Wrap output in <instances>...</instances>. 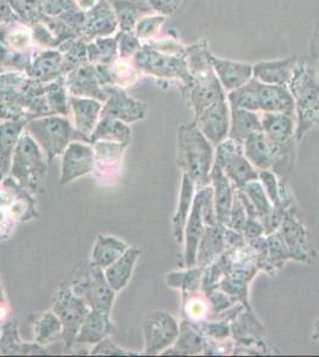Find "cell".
I'll return each instance as SVG.
<instances>
[{"mask_svg":"<svg viewBox=\"0 0 319 357\" xmlns=\"http://www.w3.org/2000/svg\"><path fill=\"white\" fill-rule=\"evenodd\" d=\"M214 151L197 123L184 124L178 132V166L194 181L197 190L210 183Z\"/></svg>","mask_w":319,"mask_h":357,"instance_id":"obj_2","label":"cell"},{"mask_svg":"<svg viewBox=\"0 0 319 357\" xmlns=\"http://www.w3.org/2000/svg\"><path fill=\"white\" fill-rule=\"evenodd\" d=\"M20 355H49V350L45 348V345H40L35 342V343H22L20 345Z\"/></svg>","mask_w":319,"mask_h":357,"instance_id":"obj_58","label":"cell"},{"mask_svg":"<svg viewBox=\"0 0 319 357\" xmlns=\"http://www.w3.org/2000/svg\"><path fill=\"white\" fill-rule=\"evenodd\" d=\"M154 13L162 16H174L181 11L187 0H146Z\"/></svg>","mask_w":319,"mask_h":357,"instance_id":"obj_52","label":"cell"},{"mask_svg":"<svg viewBox=\"0 0 319 357\" xmlns=\"http://www.w3.org/2000/svg\"><path fill=\"white\" fill-rule=\"evenodd\" d=\"M142 329L144 333V355L154 356L177 342L180 326L170 312L156 310L147 314Z\"/></svg>","mask_w":319,"mask_h":357,"instance_id":"obj_9","label":"cell"},{"mask_svg":"<svg viewBox=\"0 0 319 357\" xmlns=\"http://www.w3.org/2000/svg\"><path fill=\"white\" fill-rule=\"evenodd\" d=\"M313 338L318 340L319 338V319L315 325V331H313Z\"/></svg>","mask_w":319,"mask_h":357,"instance_id":"obj_60","label":"cell"},{"mask_svg":"<svg viewBox=\"0 0 319 357\" xmlns=\"http://www.w3.org/2000/svg\"><path fill=\"white\" fill-rule=\"evenodd\" d=\"M246 220H248V217H246L244 205H243L242 200L239 199L237 193L235 192L229 227L234 229L235 231H243V229L246 227Z\"/></svg>","mask_w":319,"mask_h":357,"instance_id":"obj_55","label":"cell"},{"mask_svg":"<svg viewBox=\"0 0 319 357\" xmlns=\"http://www.w3.org/2000/svg\"><path fill=\"white\" fill-rule=\"evenodd\" d=\"M316 123H317V124H318V126H319V114H318V117H317V119H316Z\"/></svg>","mask_w":319,"mask_h":357,"instance_id":"obj_63","label":"cell"},{"mask_svg":"<svg viewBox=\"0 0 319 357\" xmlns=\"http://www.w3.org/2000/svg\"><path fill=\"white\" fill-rule=\"evenodd\" d=\"M25 131L36 141L48 163L64 154L75 134L73 124L69 122L68 118L60 114H45L33 118L27 123Z\"/></svg>","mask_w":319,"mask_h":357,"instance_id":"obj_7","label":"cell"},{"mask_svg":"<svg viewBox=\"0 0 319 357\" xmlns=\"http://www.w3.org/2000/svg\"><path fill=\"white\" fill-rule=\"evenodd\" d=\"M232 331L235 340L243 345L260 344L259 338L265 333V330L251 310L235 316Z\"/></svg>","mask_w":319,"mask_h":357,"instance_id":"obj_37","label":"cell"},{"mask_svg":"<svg viewBox=\"0 0 319 357\" xmlns=\"http://www.w3.org/2000/svg\"><path fill=\"white\" fill-rule=\"evenodd\" d=\"M133 62L141 74L156 79L179 80L187 89L193 85V77L187 66L186 48L174 40H153L142 45Z\"/></svg>","mask_w":319,"mask_h":357,"instance_id":"obj_1","label":"cell"},{"mask_svg":"<svg viewBox=\"0 0 319 357\" xmlns=\"http://www.w3.org/2000/svg\"><path fill=\"white\" fill-rule=\"evenodd\" d=\"M231 109H243V110L259 111V102L256 94V80L251 77L249 82L239 89L231 91L228 96Z\"/></svg>","mask_w":319,"mask_h":357,"instance_id":"obj_40","label":"cell"},{"mask_svg":"<svg viewBox=\"0 0 319 357\" xmlns=\"http://www.w3.org/2000/svg\"><path fill=\"white\" fill-rule=\"evenodd\" d=\"M74 4L81 13H87L89 10L94 8L99 0H73Z\"/></svg>","mask_w":319,"mask_h":357,"instance_id":"obj_59","label":"cell"},{"mask_svg":"<svg viewBox=\"0 0 319 357\" xmlns=\"http://www.w3.org/2000/svg\"><path fill=\"white\" fill-rule=\"evenodd\" d=\"M11 317H13V311L5 296L4 289L0 286V326L11 321L13 319Z\"/></svg>","mask_w":319,"mask_h":357,"instance_id":"obj_57","label":"cell"},{"mask_svg":"<svg viewBox=\"0 0 319 357\" xmlns=\"http://www.w3.org/2000/svg\"><path fill=\"white\" fill-rule=\"evenodd\" d=\"M25 72L29 77L40 82L57 80L64 72L62 53L57 49H45L34 57L33 61L30 62Z\"/></svg>","mask_w":319,"mask_h":357,"instance_id":"obj_26","label":"cell"},{"mask_svg":"<svg viewBox=\"0 0 319 357\" xmlns=\"http://www.w3.org/2000/svg\"><path fill=\"white\" fill-rule=\"evenodd\" d=\"M0 333H1V326H0Z\"/></svg>","mask_w":319,"mask_h":357,"instance_id":"obj_64","label":"cell"},{"mask_svg":"<svg viewBox=\"0 0 319 357\" xmlns=\"http://www.w3.org/2000/svg\"><path fill=\"white\" fill-rule=\"evenodd\" d=\"M167 21L166 16H162L158 13H154V15H144L142 16L133 28V33L135 36L138 37L140 41H153L158 37L160 30H161L162 25L165 24Z\"/></svg>","mask_w":319,"mask_h":357,"instance_id":"obj_41","label":"cell"},{"mask_svg":"<svg viewBox=\"0 0 319 357\" xmlns=\"http://www.w3.org/2000/svg\"><path fill=\"white\" fill-rule=\"evenodd\" d=\"M98 77L104 86H116L126 89L141 77V72L133 65V60L118 57L110 65L96 66Z\"/></svg>","mask_w":319,"mask_h":357,"instance_id":"obj_23","label":"cell"},{"mask_svg":"<svg viewBox=\"0 0 319 357\" xmlns=\"http://www.w3.org/2000/svg\"><path fill=\"white\" fill-rule=\"evenodd\" d=\"M202 195L198 191L194 195L193 205L191 210L190 217L187 220L185 227V264L187 267H194L197 264V252H198L199 243L204 234V220L202 213Z\"/></svg>","mask_w":319,"mask_h":357,"instance_id":"obj_24","label":"cell"},{"mask_svg":"<svg viewBox=\"0 0 319 357\" xmlns=\"http://www.w3.org/2000/svg\"><path fill=\"white\" fill-rule=\"evenodd\" d=\"M263 134L273 146L274 156L283 151H293V128L292 116L274 112H265L261 118Z\"/></svg>","mask_w":319,"mask_h":357,"instance_id":"obj_18","label":"cell"},{"mask_svg":"<svg viewBox=\"0 0 319 357\" xmlns=\"http://www.w3.org/2000/svg\"><path fill=\"white\" fill-rule=\"evenodd\" d=\"M33 41V31L27 25H13L6 31V45L17 53L28 50Z\"/></svg>","mask_w":319,"mask_h":357,"instance_id":"obj_47","label":"cell"},{"mask_svg":"<svg viewBox=\"0 0 319 357\" xmlns=\"http://www.w3.org/2000/svg\"><path fill=\"white\" fill-rule=\"evenodd\" d=\"M239 190H242L246 193V197L251 199V203L256 208V211L259 213L260 220L265 222L267 217L273 212L274 207H272L269 200L267 199L262 185L258 183L256 180H253L251 183H246Z\"/></svg>","mask_w":319,"mask_h":357,"instance_id":"obj_43","label":"cell"},{"mask_svg":"<svg viewBox=\"0 0 319 357\" xmlns=\"http://www.w3.org/2000/svg\"><path fill=\"white\" fill-rule=\"evenodd\" d=\"M68 98L65 84L57 85V82L55 80L52 85L45 87V102L53 114L65 116V117L71 114Z\"/></svg>","mask_w":319,"mask_h":357,"instance_id":"obj_44","label":"cell"},{"mask_svg":"<svg viewBox=\"0 0 319 357\" xmlns=\"http://www.w3.org/2000/svg\"><path fill=\"white\" fill-rule=\"evenodd\" d=\"M210 178L214 183V210H216L217 220L223 225L229 227L235 186L231 185L229 178L223 173L222 168L216 162L211 169Z\"/></svg>","mask_w":319,"mask_h":357,"instance_id":"obj_22","label":"cell"},{"mask_svg":"<svg viewBox=\"0 0 319 357\" xmlns=\"http://www.w3.org/2000/svg\"><path fill=\"white\" fill-rule=\"evenodd\" d=\"M210 60L221 85L229 92L239 89L253 77V65L251 63L224 60L212 54H210Z\"/></svg>","mask_w":319,"mask_h":357,"instance_id":"obj_21","label":"cell"},{"mask_svg":"<svg viewBox=\"0 0 319 357\" xmlns=\"http://www.w3.org/2000/svg\"><path fill=\"white\" fill-rule=\"evenodd\" d=\"M288 89L298 114L295 134L299 139L315 124L319 114V77L310 57H299Z\"/></svg>","mask_w":319,"mask_h":357,"instance_id":"obj_3","label":"cell"},{"mask_svg":"<svg viewBox=\"0 0 319 357\" xmlns=\"http://www.w3.org/2000/svg\"><path fill=\"white\" fill-rule=\"evenodd\" d=\"M96 158L92 144L89 142H72L62 154L61 165V185L65 186L74 180L94 172Z\"/></svg>","mask_w":319,"mask_h":357,"instance_id":"obj_14","label":"cell"},{"mask_svg":"<svg viewBox=\"0 0 319 357\" xmlns=\"http://www.w3.org/2000/svg\"><path fill=\"white\" fill-rule=\"evenodd\" d=\"M225 227L221 223L207 225L197 252V264L207 267L225 249Z\"/></svg>","mask_w":319,"mask_h":357,"instance_id":"obj_29","label":"cell"},{"mask_svg":"<svg viewBox=\"0 0 319 357\" xmlns=\"http://www.w3.org/2000/svg\"><path fill=\"white\" fill-rule=\"evenodd\" d=\"M114 330L111 314L101 312L98 310H91L81 325L77 333L75 343L77 344L96 345L109 337Z\"/></svg>","mask_w":319,"mask_h":357,"instance_id":"obj_25","label":"cell"},{"mask_svg":"<svg viewBox=\"0 0 319 357\" xmlns=\"http://www.w3.org/2000/svg\"><path fill=\"white\" fill-rule=\"evenodd\" d=\"M27 123L28 119L0 123V171L5 175L10 174L13 153Z\"/></svg>","mask_w":319,"mask_h":357,"instance_id":"obj_28","label":"cell"},{"mask_svg":"<svg viewBox=\"0 0 319 357\" xmlns=\"http://www.w3.org/2000/svg\"><path fill=\"white\" fill-rule=\"evenodd\" d=\"M61 52V50H60ZM64 56V72L71 70L89 63L87 60V43L82 40H77L68 45L65 52H61Z\"/></svg>","mask_w":319,"mask_h":357,"instance_id":"obj_46","label":"cell"},{"mask_svg":"<svg viewBox=\"0 0 319 357\" xmlns=\"http://www.w3.org/2000/svg\"><path fill=\"white\" fill-rule=\"evenodd\" d=\"M107 99L103 104L101 116L116 118L126 124L138 122L147 117L148 105L129 97L124 89L105 86Z\"/></svg>","mask_w":319,"mask_h":357,"instance_id":"obj_13","label":"cell"},{"mask_svg":"<svg viewBox=\"0 0 319 357\" xmlns=\"http://www.w3.org/2000/svg\"><path fill=\"white\" fill-rule=\"evenodd\" d=\"M202 279V269L191 267L187 272L172 273L167 275V282L174 289H181L182 294L198 292L199 281Z\"/></svg>","mask_w":319,"mask_h":357,"instance_id":"obj_42","label":"cell"},{"mask_svg":"<svg viewBox=\"0 0 319 357\" xmlns=\"http://www.w3.org/2000/svg\"><path fill=\"white\" fill-rule=\"evenodd\" d=\"M194 190H195V185L193 180L188 175H182V186L178 210L173 217L174 238L178 243H181L185 237V227L193 205Z\"/></svg>","mask_w":319,"mask_h":357,"instance_id":"obj_33","label":"cell"},{"mask_svg":"<svg viewBox=\"0 0 319 357\" xmlns=\"http://www.w3.org/2000/svg\"><path fill=\"white\" fill-rule=\"evenodd\" d=\"M243 153L249 162L262 171L273 167L274 151L263 131L254 132L246 138L243 142Z\"/></svg>","mask_w":319,"mask_h":357,"instance_id":"obj_30","label":"cell"},{"mask_svg":"<svg viewBox=\"0 0 319 357\" xmlns=\"http://www.w3.org/2000/svg\"><path fill=\"white\" fill-rule=\"evenodd\" d=\"M89 355L92 356H136L138 354L123 349L114 342L111 341L109 337H106L103 341L96 344L94 349L91 350Z\"/></svg>","mask_w":319,"mask_h":357,"instance_id":"obj_51","label":"cell"},{"mask_svg":"<svg viewBox=\"0 0 319 357\" xmlns=\"http://www.w3.org/2000/svg\"><path fill=\"white\" fill-rule=\"evenodd\" d=\"M194 122L211 143L218 146L226 139L230 129V112L226 99L207 106Z\"/></svg>","mask_w":319,"mask_h":357,"instance_id":"obj_16","label":"cell"},{"mask_svg":"<svg viewBox=\"0 0 319 357\" xmlns=\"http://www.w3.org/2000/svg\"><path fill=\"white\" fill-rule=\"evenodd\" d=\"M40 10L45 16L62 17L79 8L74 4L73 0H42Z\"/></svg>","mask_w":319,"mask_h":357,"instance_id":"obj_50","label":"cell"},{"mask_svg":"<svg viewBox=\"0 0 319 357\" xmlns=\"http://www.w3.org/2000/svg\"><path fill=\"white\" fill-rule=\"evenodd\" d=\"M17 16L23 20H31L40 10L42 0H8Z\"/></svg>","mask_w":319,"mask_h":357,"instance_id":"obj_53","label":"cell"},{"mask_svg":"<svg viewBox=\"0 0 319 357\" xmlns=\"http://www.w3.org/2000/svg\"><path fill=\"white\" fill-rule=\"evenodd\" d=\"M117 15L119 28L123 31H133L136 22L151 11L146 0H109Z\"/></svg>","mask_w":319,"mask_h":357,"instance_id":"obj_34","label":"cell"},{"mask_svg":"<svg viewBox=\"0 0 319 357\" xmlns=\"http://www.w3.org/2000/svg\"><path fill=\"white\" fill-rule=\"evenodd\" d=\"M204 341L198 329L187 321L180 324V331L177 342L168 348L163 355H195L204 350Z\"/></svg>","mask_w":319,"mask_h":357,"instance_id":"obj_36","label":"cell"},{"mask_svg":"<svg viewBox=\"0 0 319 357\" xmlns=\"http://www.w3.org/2000/svg\"><path fill=\"white\" fill-rule=\"evenodd\" d=\"M141 254V249L136 245L129 247L117 261L104 269L106 280L114 292H121L128 286Z\"/></svg>","mask_w":319,"mask_h":357,"instance_id":"obj_27","label":"cell"},{"mask_svg":"<svg viewBox=\"0 0 319 357\" xmlns=\"http://www.w3.org/2000/svg\"><path fill=\"white\" fill-rule=\"evenodd\" d=\"M262 131L261 119L253 111L231 109L229 138L243 143L251 134Z\"/></svg>","mask_w":319,"mask_h":357,"instance_id":"obj_35","label":"cell"},{"mask_svg":"<svg viewBox=\"0 0 319 357\" xmlns=\"http://www.w3.org/2000/svg\"><path fill=\"white\" fill-rule=\"evenodd\" d=\"M217 146L216 163L222 168L235 188H242L246 183L258 180L259 176L243 153V143L228 138Z\"/></svg>","mask_w":319,"mask_h":357,"instance_id":"obj_10","label":"cell"},{"mask_svg":"<svg viewBox=\"0 0 319 357\" xmlns=\"http://www.w3.org/2000/svg\"><path fill=\"white\" fill-rule=\"evenodd\" d=\"M131 128L129 124L121 122L116 118L101 116L94 134L91 135L89 143L97 141H110V142L123 143L129 146L131 143Z\"/></svg>","mask_w":319,"mask_h":357,"instance_id":"obj_32","label":"cell"},{"mask_svg":"<svg viewBox=\"0 0 319 357\" xmlns=\"http://www.w3.org/2000/svg\"><path fill=\"white\" fill-rule=\"evenodd\" d=\"M128 248V243L116 236L98 235L91 254V261L101 269H105L117 261Z\"/></svg>","mask_w":319,"mask_h":357,"instance_id":"obj_31","label":"cell"},{"mask_svg":"<svg viewBox=\"0 0 319 357\" xmlns=\"http://www.w3.org/2000/svg\"><path fill=\"white\" fill-rule=\"evenodd\" d=\"M200 330L202 333H207L209 336H212L216 340H222L229 336V328L225 323H214V324H202Z\"/></svg>","mask_w":319,"mask_h":357,"instance_id":"obj_56","label":"cell"},{"mask_svg":"<svg viewBox=\"0 0 319 357\" xmlns=\"http://www.w3.org/2000/svg\"><path fill=\"white\" fill-rule=\"evenodd\" d=\"M71 287L77 296L87 303L91 310L111 314L116 292L106 280L104 269L92 261H82L71 272Z\"/></svg>","mask_w":319,"mask_h":357,"instance_id":"obj_6","label":"cell"},{"mask_svg":"<svg viewBox=\"0 0 319 357\" xmlns=\"http://www.w3.org/2000/svg\"><path fill=\"white\" fill-rule=\"evenodd\" d=\"M118 57L117 36L101 37L87 43V60L91 65H110Z\"/></svg>","mask_w":319,"mask_h":357,"instance_id":"obj_38","label":"cell"},{"mask_svg":"<svg viewBox=\"0 0 319 357\" xmlns=\"http://www.w3.org/2000/svg\"><path fill=\"white\" fill-rule=\"evenodd\" d=\"M118 53L121 59L133 60V57L141 49L142 42L135 36L133 31H123L121 30L117 35Z\"/></svg>","mask_w":319,"mask_h":357,"instance_id":"obj_49","label":"cell"},{"mask_svg":"<svg viewBox=\"0 0 319 357\" xmlns=\"http://www.w3.org/2000/svg\"><path fill=\"white\" fill-rule=\"evenodd\" d=\"M47 169L48 161L45 153L28 131H23L13 153L10 176L34 195L43 192Z\"/></svg>","mask_w":319,"mask_h":357,"instance_id":"obj_4","label":"cell"},{"mask_svg":"<svg viewBox=\"0 0 319 357\" xmlns=\"http://www.w3.org/2000/svg\"><path fill=\"white\" fill-rule=\"evenodd\" d=\"M256 94L259 102V110L263 112L287 114L293 117L295 112V99L287 87L268 85L256 80Z\"/></svg>","mask_w":319,"mask_h":357,"instance_id":"obj_19","label":"cell"},{"mask_svg":"<svg viewBox=\"0 0 319 357\" xmlns=\"http://www.w3.org/2000/svg\"><path fill=\"white\" fill-rule=\"evenodd\" d=\"M298 61L299 57L295 55L283 60L258 62L253 65V77L268 85L288 87Z\"/></svg>","mask_w":319,"mask_h":357,"instance_id":"obj_20","label":"cell"},{"mask_svg":"<svg viewBox=\"0 0 319 357\" xmlns=\"http://www.w3.org/2000/svg\"><path fill=\"white\" fill-rule=\"evenodd\" d=\"M20 333H18V323L16 321H8L1 325L0 333V355H20L22 345Z\"/></svg>","mask_w":319,"mask_h":357,"instance_id":"obj_45","label":"cell"},{"mask_svg":"<svg viewBox=\"0 0 319 357\" xmlns=\"http://www.w3.org/2000/svg\"><path fill=\"white\" fill-rule=\"evenodd\" d=\"M91 144L96 158L92 174L101 186H111L121 175L123 156L129 146L110 141H97Z\"/></svg>","mask_w":319,"mask_h":357,"instance_id":"obj_11","label":"cell"},{"mask_svg":"<svg viewBox=\"0 0 319 357\" xmlns=\"http://www.w3.org/2000/svg\"><path fill=\"white\" fill-rule=\"evenodd\" d=\"M34 333L38 344H52L62 340V323L53 311L42 313L34 324Z\"/></svg>","mask_w":319,"mask_h":357,"instance_id":"obj_39","label":"cell"},{"mask_svg":"<svg viewBox=\"0 0 319 357\" xmlns=\"http://www.w3.org/2000/svg\"><path fill=\"white\" fill-rule=\"evenodd\" d=\"M65 85L69 96L94 98L101 102H105L107 99L105 86L98 77L96 66L91 63L71 70L66 77Z\"/></svg>","mask_w":319,"mask_h":357,"instance_id":"obj_15","label":"cell"},{"mask_svg":"<svg viewBox=\"0 0 319 357\" xmlns=\"http://www.w3.org/2000/svg\"><path fill=\"white\" fill-rule=\"evenodd\" d=\"M311 61H312V60H311ZM312 62H313V63H315V65H316V68H317V73H318V77H319V60L317 62H315V61H312Z\"/></svg>","mask_w":319,"mask_h":357,"instance_id":"obj_61","label":"cell"},{"mask_svg":"<svg viewBox=\"0 0 319 357\" xmlns=\"http://www.w3.org/2000/svg\"><path fill=\"white\" fill-rule=\"evenodd\" d=\"M260 178L262 180L263 188L267 191V195L269 197L272 203L274 205L276 210H283L281 208V198H280V188L276 183V178L274 174H272L271 172L262 171L260 174Z\"/></svg>","mask_w":319,"mask_h":357,"instance_id":"obj_54","label":"cell"},{"mask_svg":"<svg viewBox=\"0 0 319 357\" xmlns=\"http://www.w3.org/2000/svg\"><path fill=\"white\" fill-rule=\"evenodd\" d=\"M36 202L16 180L6 175L0 183V242L8 240L17 225L36 218Z\"/></svg>","mask_w":319,"mask_h":357,"instance_id":"obj_5","label":"cell"},{"mask_svg":"<svg viewBox=\"0 0 319 357\" xmlns=\"http://www.w3.org/2000/svg\"><path fill=\"white\" fill-rule=\"evenodd\" d=\"M69 112L73 118L75 134L80 135L85 142L89 143L91 135L101 119L103 104L94 98L69 96Z\"/></svg>","mask_w":319,"mask_h":357,"instance_id":"obj_17","label":"cell"},{"mask_svg":"<svg viewBox=\"0 0 319 357\" xmlns=\"http://www.w3.org/2000/svg\"><path fill=\"white\" fill-rule=\"evenodd\" d=\"M5 176H6V175H5L4 173H3V172L0 171V183L3 181V178H4Z\"/></svg>","mask_w":319,"mask_h":357,"instance_id":"obj_62","label":"cell"},{"mask_svg":"<svg viewBox=\"0 0 319 357\" xmlns=\"http://www.w3.org/2000/svg\"><path fill=\"white\" fill-rule=\"evenodd\" d=\"M207 303L199 298L197 292L184 296V314L191 324H197L207 314Z\"/></svg>","mask_w":319,"mask_h":357,"instance_id":"obj_48","label":"cell"},{"mask_svg":"<svg viewBox=\"0 0 319 357\" xmlns=\"http://www.w3.org/2000/svg\"><path fill=\"white\" fill-rule=\"evenodd\" d=\"M62 323V341L64 350L69 353L75 344V338L81 325L91 311L87 303L77 296L71 287L69 281H64L59 284L53 298L52 310Z\"/></svg>","mask_w":319,"mask_h":357,"instance_id":"obj_8","label":"cell"},{"mask_svg":"<svg viewBox=\"0 0 319 357\" xmlns=\"http://www.w3.org/2000/svg\"><path fill=\"white\" fill-rule=\"evenodd\" d=\"M119 28L117 15L109 0H99L94 8L84 13L80 28L81 40L86 43L101 37L113 36Z\"/></svg>","mask_w":319,"mask_h":357,"instance_id":"obj_12","label":"cell"}]
</instances>
